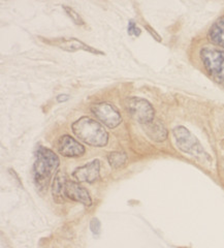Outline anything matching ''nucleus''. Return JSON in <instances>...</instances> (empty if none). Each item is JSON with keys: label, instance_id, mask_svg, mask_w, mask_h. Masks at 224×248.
I'll return each instance as SVG.
<instances>
[{"label": "nucleus", "instance_id": "1", "mask_svg": "<svg viewBox=\"0 0 224 248\" xmlns=\"http://www.w3.org/2000/svg\"><path fill=\"white\" fill-rule=\"evenodd\" d=\"M59 167V158L52 150L40 147L35 153V161L33 165V181L41 191L47 189L53 175L56 173Z\"/></svg>", "mask_w": 224, "mask_h": 248}, {"label": "nucleus", "instance_id": "2", "mask_svg": "<svg viewBox=\"0 0 224 248\" xmlns=\"http://www.w3.org/2000/svg\"><path fill=\"white\" fill-rule=\"evenodd\" d=\"M72 128L75 136L88 145L104 147L109 141V135L102 124L87 116L76 120Z\"/></svg>", "mask_w": 224, "mask_h": 248}, {"label": "nucleus", "instance_id": "3", "mask_svg": "<svg viewBox=\"0 0 224 248\" xmlns=\"http://www.w3.org/2000/svg\"><path fill=\"white\" fill-rule=\"evenodd\" d=\"M125 108L130 116L142 125L155 119V112L152 105L144 98L130 97L125 100Z\"/></svg>", "mask_w": 224, "mask_h": 248}, {"label": "nucleus", "instance_id": "4", "mask_svg": "<svg viewBox=\"0 0 224 248\" xmlns=\"http://www.w3.org/2000/svg\"><path fill=\"white\" fill-rule=\"evenodd\" d=\"M200 58L207 72L216 80L224 81V51L215 49H203Z\"/></svg>", "mask_w": 224, "mask_h": 248}, {"label": "nucleus", "instance_id": "5", "mask_svg": "<svg viewBox=\"0 0 224 248\" xmlns=\"http://www.w3.org/2000/svg\"><path fill=\"white\" fill-rule=\"evenodd\" d=\"M173 133L178 148L181 151L192 155L204 153V148L198 142V140L187 128L184 126H177L174 128Z\"/></svg>", "mask_w": 224, "mask_h": 248}, {"label": "nucleus", "instance_id": "6", "mask_svg": "<svg viewBox=\"0 0 224 248\" xmlns=\"http://www.w3.org/2000/svg\"><path fill=\"white\" fill-rule=\"evenodd\" d=\"M91 112L95 117L109 128L117 127L122 122L119 111L109 103H98L91 107Z\"/></svg>", "mask_w": 224, "mask_h": 248}, {"label": "nucleus", "instance_id": "7", "mask_svg": "<svg viewBox=\"0 0 224 248\" xmlns=\"http://www.w3.org/2000/svg\"><path fill=\"white\" fill-rule=\"evenodd\" d=\"M50 45L56 46L58 48H60L61 50L63 51H67V52H75V51H86V52H90L93 54H102L103 52H100L92 46H88L85 44L84 42L78 40V38L75 37H59V38H53V40H47V42Z\"/></svg>", "mask_w": 224, "mask_h": 248}, {"label": "nucleus", "instance_id": "8", "mask_svg": "<svg viewBox=\"0 0 224 248\" xmlns=\"http://www.w3.org/2000/svg\"><path fill=\"white\" fill-rule=\"evenodd\" d=\"M58 152L66 157H79L85 153V147L71 136H62L57 142Z\"/></svg>", "mask_w": 224, "mask_h": 248}, {"label": "nucleus", "instance_id": "9", "mask_svg": "<svg viewBox=\"0 0 224 248\" xmlns=\"http://www.w3.org/2000/svg\"><path fill=\"white\" fill-rule=\"evenodd\" d=\"M100 161L94 159L83 167L76 168L74 172V177L79 182L93 183L99 176Z\"/></svg>", "mask_w": 224, "mask_h": 248}, {"label": "nucleus", "instance_id": "10", "mask_svg": "<svg viewBox=\"0 0 224 248\" xmlns=\"http://www.w3.org/2000/svg\"><path fill=\"white\" fill-rule=\"evenodd\" d=\"M65 198L75 202H79L85 206H91L92 200L88 190L79 183L67 181L65 186Z\"/></svg>", "mask_w": 224, "mask_h": 248}, {"label": "nucleus", "instance_id": "11", "mask_svg": "<svg viewBox=\"0 0 224 248\" xmlns=\"http://www.w3.org/2000/svg\"><path fill=\"white\" fill-rule=\"evenodd\" d=\"M146 135L155 142H164L167 138V129L160 120L154 119L143 125Z\"/></svg>", "mask_w": 224, "mask_h": 248}, {"label": "nucleus", "instance_id": "12", "mask_svg": "<svg viewBox=\"0 0 224 248\" xmlns=\"http://www.w3.org/2000/svg\"><path fill=\"white\" fill-rule=\"evenodd\" d=\"M67 178L66 176L58 172L55 177H54V181L52 185V193L54 201H56L57 203H63L65 198V186L67 183Z\"/></svg>", "mask_w": 224, "mask_h": 248}, {"label": "nucleus", "instance_id": "13", "mask_svg": "<svg viewBox=\"0 0 224 248\" xmlns=\"http://www.w3.org/2000/svg\"><path fill=\"white\" fill-rule=\"evenodd\" d=\"M209 40L216 46L224 48V17L216 21L209 30Z\"/></svg>", "mask_w": 224, "mask_h": 248}, {"label": "nucleus", "instance_id": "14", "mask_svg": "<svg viewBox=\"0 0 224 248\" xmlns=\"http://www.w3.org/2000/svg\"><path fill=\"white\" fill-rule=\"evenodd\" d=\"M107 160L113 169H119L126 164L127 155L124 152H111L107 156Z\"/></svg>", "mask_w": 224, "mask_h": 248}, {"label": "nucleus", "instance_id": "15", "mask_svg": "<svg viewBox=\"0 0 224 248\" xmlns=\"http://www.w3.org/2000/svg\"><path fill=\"white\" fill-rule=\"evenodd\" d=\"M63 9L66 12V14L69 16V18H71L74 21L75 25H78V26H84L85 25V22L82 19L81 16L78 13H76L74 9H72V7H69V6H66V5H63Z\"/></svg>", "mask_w": 224, "mask_h": 248}, {"label": "nucleus", "instance_id": "16", "mask_svg": "<svg viewBox=\"0 0 224 248\" xmlns=\"http://www.w3.org/2000/svg\"><path fill=\"white\" fill-rule=\"evenodd\" d=\"M127 31H128V34H129V35L138 36V35L141 34V29L136 26L134 21H133V20H130V21L128 22Z\"/></svg>", "mask_w": 224, "mask_h": 248}, {"label": "nucleus", "instance_id": "17", "mask_svg": "<svg viewBox=\"0 0 224 248\" xmlns=\"http://www.w3.org/2000/svg\"><path fill=\"white\" fill-rule=\"evenodd\" d=\"M90 230L93 235H98L100 232V221L97 218H93L90 222Z\"/></svg>", "mask_w": 224, "mask_h": 248}, {"label": "nucleus", "instance_id": "18", "mask_svg": "<svg viewBox=\"0 0 224 248\" xmlns=\"http://www.w3.org/2000/svg\"><path fill=\"white\" fill-rule=\"evenodd\" d=\"M57 99H58V102H66V100L68 99V96L67 95H59L57 97Z\"/></svg>", "mask_w": 224, "mask_h": 248}]
</instances>
